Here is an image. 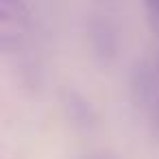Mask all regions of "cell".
<instances>
[{
  "label": "cell",
  "instance_id": "277c9868",
  "mask_svg": "<svg viewBox=\"0 0 159 159\" xmlns=\"http://www.w3.org/2000/svg\"><path fill=\"white\" fill-rule=\"evenodd\" d=\"M0 18L5 26H26L31 22V11L24 5V0H0Z\"/></svg>",
  "mask_w": 159,
  "mask_h": 159
},
{
  "label": "cell",
  "instance_id": "6da1fadb",
  "mask_svg": "<svg viewBox=\"0 0 159 159\" xmlns=\"http://www.w3.org/2000/svg\"><path fill=\"white\" fill-rule=\"evenodd\" d=\"M59 102H61V109L66 113V118L79 126V129H94L96 122H98V113L94 109V105L79 92L70 89V87H63L61 94H59Z\"/></svg>",
  "mask_w": 159,
  "mask_h": 159
},
{
  "label": "cell",
  "instance_id": "3957f363",
  "mask_svg": "<svg viewBox=\"0 0 159 159\" xmlns=\"http://www.w3.org/2000/svg\"><path fill=\"white\" fill-rule=\"evenodd\" d=\"M89 42H92V48H94V52H96L98 57L111 59V57L116 55V48H118L116 31H113L107 22L98 20V22H94V24L89 26Z\"/></svg>",
  "mask_w": 159,
  "mask_h": 159
},
{
  "label": "cell",
  "instance_id": "5b68a950",
  "mask_svg": "<svg viewBox=\"0 0 159 159\" xmlns=\"http://www.w3.org/2000/svg\"><path fill=\"white\" fill-rule=\"evenodd\" d=\"M148 116H150V135H152L155 142H159V96H157L155 102L150 105Z\"/></svg>",
  "mask_w": 159,
  "mask_h": 159
},
{
  "label": "cell",
  "instance_id": "7a4b0ae2",
  "mask_svg": "<svg viewBox=\"0 0 159 159\" xmlns=\"http://www.w3.org/2000/svg\"><path fill=\"white\" fill-rule=\"evenodd\" d=\"M159 96V85H157V74L148 63H137L131 76V98L137 107L150 109L155 98Z\"/></svg>",
  "mask_w": 159,
  "mask_h": 159
},
{
  "label": "cell",
  "instance_id": "52a82bcc",
  "mask_svg": "<svg viewBox=\"0 0 159 159\" xmlns=\"http://www.w3.org/2000/svg\"><path fill=\"white\" fill-rule=\"evenodd\" d=\"M157 72H159V68H157Z\"/></svg>",
  "mask_w": 159,
  "mask_h": 159
},
{
  "label": "cell",
  "instance_id": "8992f818",
  "mask_svg": "<svg viewBox=\"0 0 159 159\" xmlns=\"http://www.w3.org/2000/svg\"><path fill=\"white\" fill-rule=\"evenodd\" d=\"M146 7V16L152 29H159V0H144Z\"/></svg>",
  "mask_w": 159,
  "mask_h": 159
}]
</instances>
